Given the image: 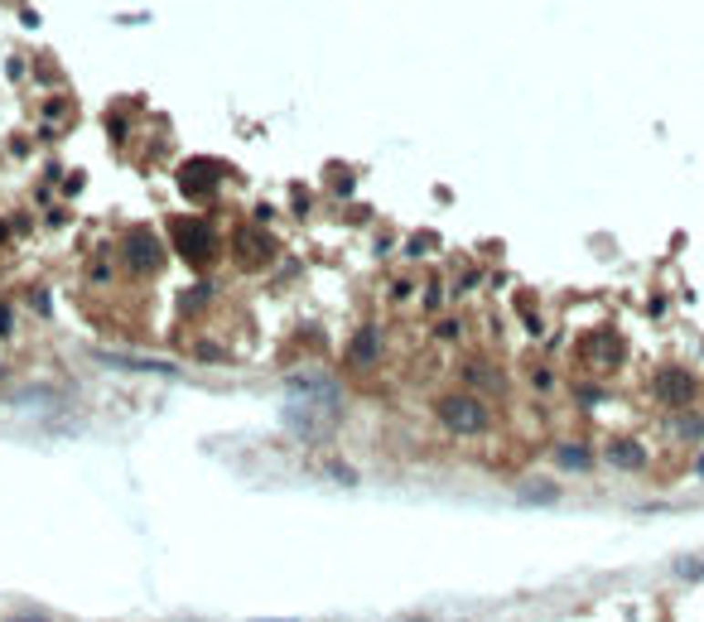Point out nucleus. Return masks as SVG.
<instances>
[{
  "mask_svg": "<svg viewBox=\"0 0 704 622\" xmlns=\"http://www.w3.org/2000/svg\"><path fill=\"white\" fill-rule=\"evenodd\" d=\"M676 434H680V440H699V434H704V420H699V415H680V420H676Z\"/></svg>",
  "mask_w": 704,
  "mask_h": 622,
  "instance_id": "obj_12",
  "label": "nucleus"
},
{
  "mask_svg": "<svg viewBox=\"0 0 704 622\" xmlns=\"http://www.w3.org/2000/svg\"><path fill=\"white\" fill-rule=\"evenodd\" d=\"M434 415L449 434H488L492 430V410L482 406L473 391H449L434 400Z\"/></svg>",
  "mask_w": 704,
  "mask_h": 622,
  "instance_id": "obj_1",
  "label": "nucleus"
},
{
  "mask_svg": "<svg viewBox=\"0 0 704 622\" xmlns=\"http://www.w3.org/2000/svg\"><path fill=\"white\" fill-rule=\"evenodd\" d=\"M0 242H5V223H0Z\"/></svg>",
  "mask_w": 704,
  "mask_h": 622,
  "instance_id": "obj_17",
  "label": "nucleus"
},
{
  "mask_svg": "<svg viewBox=\"0 0 704 622\" xmlns=\"http://www.w3.org/2000/svg\"><path fill=\"white\" fill-rule=\"evenodd\" d=\"M179 183H183V193H212V183H217V170H212L208 160H193V164H183Z\"/></svg>",
  "mask_w": 704,
  "mask_h": 622,
  "instance_id": "obj_8",
  "label": "nucleus"
},
{
  "mask_svg": "<svg viewBox=\"0 0 704 622\" xmlns=\"http://www.w3.org/2000/svg\"><path fill=\"white\" fill-rule=\"evenodd\" d=\"M232 256H237L242 271H261V265L275 261V237L261 227H237L232 232Z\"/></svg>",
  "mask_w": 704,
  "mask_h": 622,
  "instance_id": "obj_4",
  "label": "nucleus"
},
{
  "mask_svg": "<svg viewBox=\"0 0 704 622\" xmlns=\"http://www.w3.org/2000/svg\"><path fill=\"white\" fill-rule=\"evenodd\" d=\"M121 256H126V271L130 275H155L160 265H164V246H160V237L150 227H136L121 242Z\"/></svg>",
  "mask_w": 704,
  "mask_h": 622,
  "instance_id": "obj_3",
  "label": "nucleus"
},
{
  "mask_svg": "<svg viewBox=\"0 0 704 622\" xmlns=\"http://www.w3.org/2000/svg\"><path fill=\"white\" fill-rule=\"evenodd\" d=\"M10 622H48V617H10Z\"/></svg>",
  "mask_w": 704,
  "mask_h": 622,
  "instance_id": "obj_15",
  "label": "nucleus"
},
{
  "mask_svg": "<svg viewBox=\"0 0 704 622\" xmlns=\"http://www.w3.org/2000/svg\"><path fill=\"white\" fill-rule=\"evenodd\" d=\"M174 246H179V256L189 261V265H208L217 261V232L208 223H198V217H174Z\"/></svg>",
  "mask_w": 704,
  "mask_h": 622,
  "instance_id": "obj_2",
  "label": "nucleus"
},
{
  "mask_svg": "<svg viewBox=\"0 0 704 622\" xmlns=\"http://www.w3.org/2000/svg\"><path fill=\"white\" fill-rule=\"evenodd\" d=\"M608 463L613 468H642L647 463V449L637 444V440H613L608 444Z\"/></svg>",
  "mask_w": 704,
  "mask_h": 622,
  "instance_id": "obj_9",
  "label": "nucleus"
},
{
  "mask_svg": "<svg viewBox=\"0 0 704 622\" xmlns=\"http://www.w3.org/2000/svg\"><path fill=\"white\" fill-rule=\"evenodd\" d=\"M381 358V333L377 328H362L357 338H352V347H347V362L352 367H372Z\"/></svg>",
  "mask_w": 704,
  "mask_h": 622,
  "instance_id": "obj_7",
  "label": "nucleus"
},
{
  "mask_svg": "<svg viewBox=\"0 0 704 622\" xmlns=\"http://www.w3.org/2000/svg\"><path fill=\"white\" fill-rule=\"evenodd\" d=\"M651 391H657V400L661 406H670V410H685L690 400L699 396V381L685 372V367H661L657 372V381H651Z\"/></svg>",
  "mask_w": 704,
  "mask_h": 622,
  "instance_id": "obj_5",
  "label": "nucleus"
},
{
  "mask_svg": "<svg viewBox=\"0 0 704 622\" xmlns=\"http://www.w3.org/2000/svg\"><path fill=\"white\" fill-rule=\"evenodd\" d=\"M463 377L473 381V386H482V391H502V372H497V367H488V362H468Z\"/></svg>",
  "mask_w": 704,
  "mask_h": 622,
  "instance_id": "obj_11",
  "label": "nucleus"
},
{
  "mask_svg": "<svg viewBox=\"0 0 704 622\" xmlns=\"http://www.w3.org/2000/svg\"><path fill=\"white\" fill-rule=\"evenodd\" d=\"M695 473H699V478H704V459H699V468H695Z\"/></svg>",
  "mask_w": 704,
  "mask_h": 622,
  "instance_id": "obj_16",
  "label": "nucleus"
},
{
  "mask_svg": "<svg viewBox=\"0 0 704 622\" xmlns=\"http://www.w3.org/2000/svg\"><path fill=\"white\" fill-rule=\"evenodd\" d=\"M579 352H584V362H589V367H598V372H608V367L623 362V343H617V333H589Z\"/></svg>",
  "mask_w": 704,
  "mask_h": 622,
  "instance_id": "obj_6",
  "label": "nucleus"
},
{
  "mask_svg": "<svg viewBox=\"0 0 704 622\" xmlns=\"http://www.w3.org/2000/svg\"><path fill=\"white\" fill-rule=\"evenodd\" d=\"M198 358H203V362H227V352L212 347V343H203V347H198Z\"/></svg>",
  "mask_w": 704,
  "mask_h": 622,
  "instance_id": "obj_13",
  "label": "nucleus"
},
{
  "mask_svg": "<svg viewBox=\"0 0 704 622\" xmlns=\"http://www.w3.org/2000/svg\"><path fill=\"white\" fill-rule=\"evenodd\" d=\"M0 333H10V305H0Z\"/></svg>",
  "mask_w": 704,
  "mask_h": 622,
  "instance_id": "obj_14",
  "label": "nucleus"
},
{
  "mask_svg": "<svg viewBox=\"0 0 704 622\" xmlns=\"http://www.w3.org/2000/svg\"><path fill=\"white\" fill-rule=\"evenodd\" d=\"M555 463H560V468H575V473H584V468H594V453L584 449V444H560V449H555Z\"/></svg>",
  "mask_w": 704,
  "mask_h": 622,
  "instance_id": "obj_10",
  "label": "nucleus"
}]
</instances>
